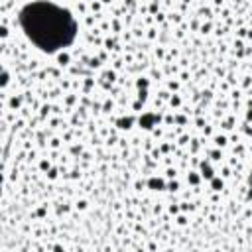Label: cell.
<instances>
[{
  "label": "cell",
  "instance_id": "1",
  "mask_svg": "<svg viewBox=\"0 0 252 252\" xmlns=\"http://www.w3.org/2000/svg\"><path fill=\"white\" fill-rule=\"evenodd\" d=\"M22 26L26 33L47 51L69 43L75 35V24L69 18V12L43 2L22 10Z\"/></svg>",
  "mask_w": 252,
  "mask_h": 252
}]
</instances>
